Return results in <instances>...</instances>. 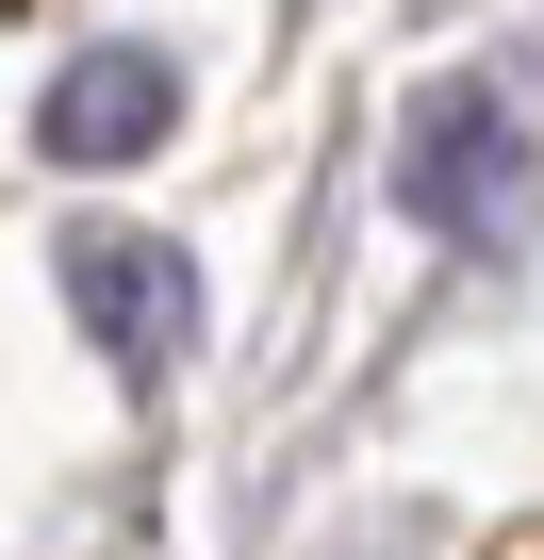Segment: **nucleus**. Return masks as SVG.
<instances>
[{
  "instance_id": "nucleus-3",
  "label": "nucleus",
  "mask_w": 544,
  "mask_h": 560,
  "mask_svg": "<svg viewBox=\"0 0 544 560\" xmlns=\"http://www.w3.org/2000/svg\"><path fill=\"white\" fill-rule=\"evenodd\" d=\"M182 132V67L165 50H83L50 100H34V149L50 165H132V149H165Z\"/></svg>"
},
{
  "instance_id": "nucleus-2",
  "label": "nucleus",
  "mask_w": 544,
  "mask_h": 560,
  "mask_svg": "<svg viewBox=\"0 0 544 560\" xmlns=\"http://www.w3.org/2000/svg\"><path fill=\"white\" fill-rule=\"evenodd\" d=\"M50 264H67V314H83L100 363H132V380L198 363V264H182L165 231H67Z\"/></svg>"
},
{
  "instance_id": "nucleus-1",
  "label": "nucleus",
  "mask_w": 544,
  "mask_h": 560,
  "mask_svg": "<svg viewBox=\"0 0 544 560\" xmlns=\"http://www.w3.org/2000/svg\"><path fill=\"white\" fill-rule=\"evenodd\" d=\"M396 214H413L429 247H528V231H544V149H528V116H511L495 83H429V100L396 116Z\"/></svg>"
}]
</instances>
